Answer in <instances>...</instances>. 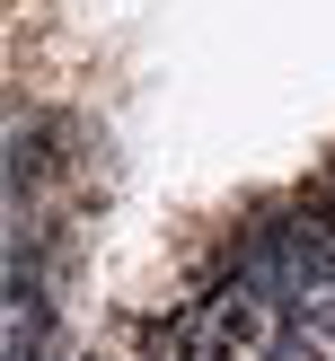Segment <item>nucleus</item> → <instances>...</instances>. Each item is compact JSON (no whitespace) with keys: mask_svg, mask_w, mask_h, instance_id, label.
<instances>
[{"mask_svg":"<svg viewBox=\"0 0 335 361\" xmlns=\"http://www.w3.org/2000/svg\"><path fill=\"white\" fill-rule=\"evenodd\" d=\"M247 361H317V344H309V326H274Z\"/></svg>","mask_w":335,"mask_h":361,"instance_id":"f257e3e1","label":"nucleus"}]
</instances>
